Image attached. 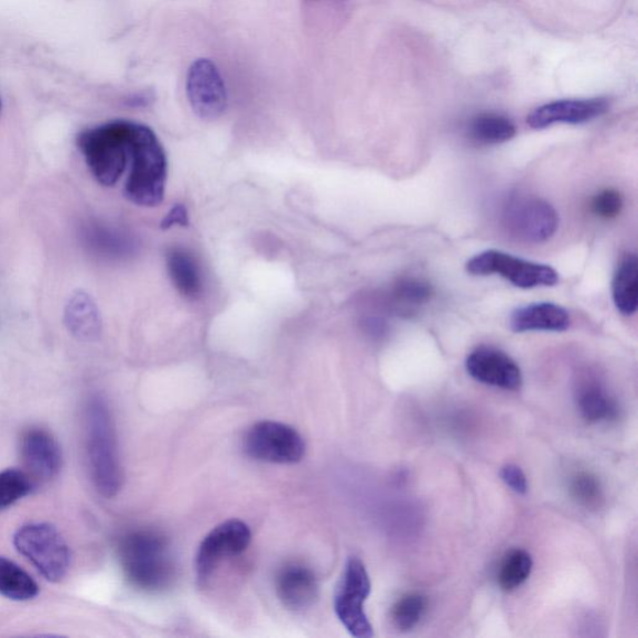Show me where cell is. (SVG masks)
<instances>
[{
	"label": "cell",
	"mask_w": 638,
	"mask_h": 638,
	"mask_svg": "<svg viewBox=\"0 0 638 638\" xmlns=\"http://www.w3.org/2000/svg\"><path fill=\"white\" fill-rule=\"evenodd\" d=\"M123 575L141 592L161 593L175 580V564L167 540L156 531L139 530L119 544Z\"/></svg>",
	"instance_id": "cell-1"
},
{
	"label": "cell",
	"mask_w": 638,
	"mask_h": 638,
	"mask_svg": "<svg viewBox=\"0 0 638 638\" xmlns=\"http://www.w3.org/2000/svg\"><path fill=\"white\" fill-rule=\"evenodd\" d=\"M166 179L167 159L163 145L154 131L137 122L123 195L138 206H158L165 195Z\"/></svg>",
	"instance_id": "cell-2"
},
{
	"label": "cell",
	"mask_w": 638,
	"mask_h": 638,
	"mask_svg": "<svg viewBox=\"0 0 638 638\" xmlns=\"http://www.w3.org/2000/svg\"><path fill=\"white\" fill-rule=\"evenodd\" d=\"M136 123L129 120L111 121L83 131L76 140L93 176L100 185H116L127 170Z\"/></svg>",
	"instance_id": "cell-3"
},
{
	"label": "cell",
	"mask_w": 638,
	"mask_h": 638,
	"mask_svg": "<svg viewBox=\"0 0 638 638\" xmlns=\"http://www.w3.org/2000/svg\"><path fill=\"white\" fill-rule=\"evenodd\" d=\"M87 453L95 488L105 498L117 497L122 485L117 435L109 407L99 397L87 408Z\"/></svg>",
	"instance_id": "cell-4"
},
{
	"label": "cell",
	"mask_w": 638,
	"mask_h": 638,
	"mask_svg": "<svg viewBox=\"0 0 638 638\" xmlns=\"http://www.w3.org/2000/svg\"><path fill=\"white\" fill-rule=\"evenodd\" d=\"M14 547L51 583H60L68 574L71 549L51 523L32 522L19 528Z\"/></svg>",
	"instance_id": "cell-5"
},
{
	"label": "cell",
	"mask_w": 638,
	"mask_h": 638,
	"mask_svg": "<svg viewBox=\"0 0 638 638\" xmlns=\"http://www.w3.org/2000/svg\"><path fill=\"white\" fill-rule=\"evenodd\" d=\"M473 275H500L519 289L552 288L559 283V273L544 263L519 259L507 252L488 250L466 263Z\"/></svg>",
	"instance_id": "cell-6"
},
{
	"label": "cell",
	"mask_w": 638,
	"mask_h": 638,
	"mask_svg": "<svg viewBox=\"0 0 638 638\" xmlns=\"http://www.w3.org/2000/svg\"><path fill=\"white\" fill-rule=\"evenodd\" d=\"M502 223L518 240L542 244L556 234L559 215L545 199L534 195H513L504 204Z\"/></svg>",
	"instance_id": "cell-7"
},
{
	"label": "cell",
	"mask_w": 638,
	"mask_h": 638,
	"mask_svg": "<svg viewBox=\"0 0 638 638\" xmlns=\"http://www.w3.org/2000/svg\"><path fill=\"white\" fill-rule=\"evenodd\" d=\"M370 587L365 564L358 558H350L335 595V612L347 631L357 638L375 635L365 612Z\"/></svg>",
	"instance_id": "cell-8"
},
{
	"label": "cell",
	"mask_w": 638,
	"mask_h": 638,
	"mask_svg": "<svg viewBox=\"0 0 638 638\" xmlns=\"http://www.w3.org/2000/svg\"><path fill=\"white\" fill-rule=\"evenodd\" d=\"M244 446L252 459L272 464H296L306 452L303 437L294 428L271 421L252 425Z\"/></svg>",
	"instance_id": "cell-9"
},
{
	"label": "cell",
	"mask_w": 638,
	"mask_h": 638,
	"mask_svg": "<svg viewBox=\"0 0 638 638\" xmlns=\"http://www.w3.org/2000/svg\"><path fill=\"white\" fill-rule=\"evenodd\" d=\"M251 539V529L241 520H228L216 527L198 548L196 555L198 580L206 583L225 560L244 554L250 547Z\"/></svg>",
	"instance_id": "cell-10"
},
{
	"label": "cell",
	"mask_w": 638,
	"mask_h": 638,
	"mask_svg": "<svg viewBox=\"0 0 638 638\" xmlns=\"http://www.w3.org/2000/svg\"><path fill=\"white\" fill-rule=\"evenodd\" d=\"M186 91L198 118L216 120L227 108L225 82L217 66L208 60H198L188 69Z\"/></svg>",
	"instance_id": "cell-11"
},
{
	"label": "cell",
	"mask_w": 638,
	"mask_h": 638,
	"mask_svg": "<svg viewBox=\"0 0 638 638\" xmlns=\"http://www.w3.org/2000/svg\"><path fill=\"white\" fill-rule=\"evenodd\" d=\"M466 370L478 382L507 390L522 386L521 369L505 352L493 347H479L466 358Z\"/></svg>",
	"instance_id": "cell-12"
},
{
	"label": "cell",
	"mask_w": 638,
	"mask_h": 638,
	"mask_svg": "<svg viewBox=\"0 0 638 638\" xmlns=\"http://www.w3.org/2000/svg\"><path fill=\"white\" fill-rule=\"evenodd\" d=\"M21 455L37 480H52L62 469L63 456L58 442L42 428H31L21 440Z\"/></svg>",
	"instance_id": "cell-13"
},
{
	"label": "cell",
	"mask_w": 638,
	"mask_h": 638,
	"mask_svg": "<svg viewBox=\"0 0 638 638\" xmlns=\"http://www.w3.org/2000/svg\"><path fill=\"white\" fill-rule=\"evenodd\" d=\"M609 108L606 99L559 100L542 105L528 117V126L541 130L555 123H585L604 116Z\"/></svg>",
	"instance_id": "cell-14"
},
{
	"label": "cell",
	"mask_w": 638,
	"mask_h": 638,
	"mask_svg": "<svg viewBox=\"0 0 638 638\" xmlns=\"http://www.w3.org/2000/svg\"><path fill=\"white\" fill-rule=\"evenodd\" d=\"M275 592L283 606L292 612H303L316 604L320 585L316 575L306 566H284L275 578Z\"/></svg>",
	"instance_id": "cell-15"
},
{
	"label": "cell",
	"mask_w": 638,
	"mask_h": 638,
	"mask_svg": "<svg viewBox=\"0 0 638 638\" xmlns=\"http://www.w3.org/2000/svg\"><path fill=\"white\" fill-rule=\"evenodd\" d=\"M571 325L569 312L556 303L539 302L511 313L509 326L512 332H565Z\"/></svg>",
	"instance_id": "cell-16"
},
{
	"label": "cell",
	"mask_w": 638,
	"mask_h": 638,
	"mask_svg": "<svg viewBox=\"0 0 638 638\" xmlns=\"http://www.w3.org/2000/svg\"><path fill=\"white\" fill-rule=\"evenodd\" d=\"M167 271L177 291L187 300L203 296L204 281L195 257L180 247L166 253Z\"/></svg>",
	"instance_id": "cell-17"
},
{
	"label": "cell",
	"mask_w": 638,
	"mask_h": 638,
	"mask_svg": "<svg viewBox=\"0 0 638 638\" xmlns=\"http://www.w3.org/2000/svg\"><path fill=\"white\" fill-rule=\"evenodd\" d=\"M576 401L581 415L592 424L616 421L620 413L615 398L595 380H585L580 385Z\"/></svg>",
	"instance_id": "cell-18"
},
{
	"label": "cell",
	"mask_w": 638,
	"mask_h": 638,
	"mask_svg": "<svg viewBox=\"0 0 638 638\" xmlns=\"http://www.w3.org/2000/svg\"><path fill=\"white\" fill-rule=\"evenodd\" d=\"M65 323L72 335L80 340H95L101 333V318L97 304L88 293H74L65 311Z\"/></svg>",
	"instance_id": "cell-19"
},
{
	"label": "cell",
	"mask_w": 638,
	"mask_h": 638,
	"mask_svg": "<svg viewBox=\"0 0 638 638\" xmlns=\"http://www.w3.org/2000/svg\"><path fill=\"white\" fill-rule=\"evenodd\" d=\"M613 299L624 316H632L638 306V262L632 253L626 255L614 275Z\"/></svg>",
	"instance_id": "cell-20"
},
{
	"label": "cell",
	"mask_w": 638,
	"mask_h": 638,
	"mask_svg": "<svg viewBox=\"0 0 638 638\" xmlns=\"http://www.w3.org/2000/svg\"><path fill=\"white\" fill-rule=\"evenodd\" d=\"M433 285L423 279L404 278L399 280L389 293V306L399 314H413L431 302Z\"/></svg>",
	"instance_id": "cell-21"
},
{
	"label": "cell",
	"mask_w": 638,
	"mask_h": 638,
	"mask_svg": "<svg viewBox=\"0 0 638 638\" xmlns=\"http://www.w3.org/2000/svg\"><path fill=\"white\" fill-rule=\"evenodd\" d=\"M468 136L476 144L498 145L516 137L517 127L499 113H480L469 122Z\"/></svg>",
	"instance_id": "cell-22"
},
{
	"label": "cell",
	"mask_w": 638,
	"mask_h": 638,
	"mask_svg": "<svg viewBox=\"0 0 638 638\" xmlns=\"http://www.w3.org/2000/svg\"><path fill=\"white\" fill-rule=\"evenodd\" d=\"M40 594L33 577L13 561L0 556V595L13 602H30Z\"/></svg>",
	"instance_id": "cell-23"
},
{
	"label": "cell",
	"mask_w": 638,
	"mask_h": 638,
	"mask_svg": "<svg viewBox=\"0 0 638 638\" xmlns=\"http://www.w3.org/2000/svg\"><path fill=\"white\" fill-rule=\"evenodd\" d=\"M532 558L528 551L513 549L504 556L499 573L498 584L504 592H513L530 577Z\"/></svg>",
	"instance_id": "cell-24"
},
{
	"label": "cell",
	"mask_w": 638,
	"mask_h": 638,
	"mask_svg": "<svg viewBox=\"0 0 638 638\" xmlns=\"http://www.w3.org/2000/svg\"><path fill=\"white\" fill-rule=\"evenodd\" d=\"M88 242L95 251L111 259H122L136 251V244L127 235L111 228L95 226L87 233Z\"/></svg>",
	"instance_id": "cell-25"
},
{
	"label": "cell",
	"mask_w": 638,
	"mask_h": 638,
	"mask_svg": "<svg viewBox=\"0 0 638 638\" xmlns=\"http://www.w3.org/2000/svg\"><path fill=\"white\" fill-rule=\"evenodd\" d=\"M428 599L421 594H407L392 608V621L398 630L411 631L425 615Z\"/></svg>",
	"instance_id": "cell-26"
},
{
	"label": "cell",
	"mask_w": 638,
	"mask_h": 638,
	"mask_svg": "<svg viewBox=\"0 0 638 638\" xmlns=\"http://www.w3.org/2000/svg\"><path fill=\"white\" fill-rule=\"evenodd\" d=\"M570 494L583 507L597 509L604 500L603 485L597 476L590 472H577L569 482Z\"/></svg>",
	"instance_id": "cell-27"
},
{
	"label": "cell",
	"mask_w": 638,
	"mask_h": 638,
	"mask_svg": "<svg viewBox=\"0 0 638 638\" xmlns=\"http://www.w3.org/2000/svg\"><path fill=\"white\" fill-rule=\"evenodd\" d=\"M32 476L18 469L0 472V510L30 495L33 490Z\"/></svg>",
	"instance_id": "cell-28"
},
{
	"label": "cell",
	"mask_w": 638,
	"mask_h": 638,
	"mask_svg": "<svg viewBox=\"0 0 638 638\" xmlns=\"http://www.w3.org/2000/svg\"><path fill=\"white\" fill-rule=\"evenodd\" d=\"M623 206V196L614 188H606L604 192L598 193L592 204L594 214L605 218V220L620 215Z\"/></svg>",
	"instance_id": "cell-29"
},
{
	"label": "cell",
	"mask_w": 638,
	"mask_h": 638,
	"mask_svg": "<svg viewBox=\"0 0 638 638\" xmlns=\"http://www.w3.org/2000/svg\"><path fill=\"white\" fill-rule=\"evenodd\" d=\"M501 478L511 490L518 494H526L529 485L526 473L518 465L509 464L501 469Z\"/></svg>",
	"instance_id": "cell-30"
},
{
	"label": "cell",
	"mask_w": 638,
	"mask_h": 638,
	"mask_svg": "<svg viewBox=\"0 0 638 638\" xmlns=\"http://www.w3.org/2000/svg\"><path fill=\"white\" fill-rule=\"evenodd\" d=\"M188 223L190 218L186 206L177 204L171 208L163 218V221H161V228H163V230H169V228L174 226L186 227L188 226Z\"/></svg>",
	"instance_id": "cell-31"
},
{
	"label": "cell",
	"mask_w": 638,
	"mask_h": 638,
	"mask_svg": "<svg viewBox=\"0 0 638 638\" xmlns=\"http://www.w3.org/2000/svg\"><path fill=\"white\" fill-rule=\"evenodd\" d=\"M0 111H2V100H0Z\"/></svg>",
	"instance_id": "cell-32"
}]
</instances>
